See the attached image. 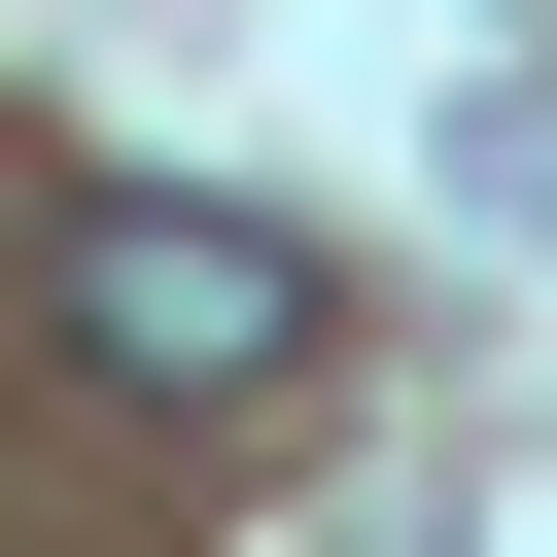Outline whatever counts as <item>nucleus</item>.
<instances>
[{
  "label": "nucleus",
  "mask_w": 557,
  "mask_h": 557,
  "mask_svg": "<svg viewBox=\"0 0 557 557\" xmlns=\"http://www.w3.org/2000/svg\"><path fill=\"white\" fill-rule=\"evenodd\" d=\"M35 348H70L104 418H278V383L348 348V278H313L278 209H209V174H70V209H35Z\"/></svg>",
  "instance_id": "obj_1"
}]
</instances>
